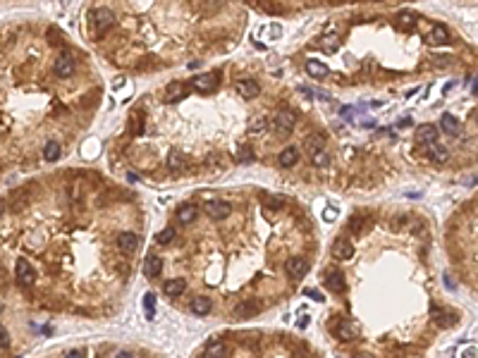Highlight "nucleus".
I'll return each mask as SVG.
<instances>
[{
  "mask_svg": "<svg viewBox=\"0 0 478 358\" xmlns=\"http://www.w3.org/2000/svg\"><path fill=\"white\" fill-rule=\"evenodd\" d=\"M294 125H297V117H294V112H290V110H280V112L273 117V129L280 134V136H290Z\"/></svg>",
  "mask_w": 478,
  "mask_h": 358,
  "instance_id": "1",
  "label": "nucleus"
},
{
  "mask_svg": "<svg viewBox=\"0 0 478 358\" xmlns=\"http://www.w3.org/2000/svg\"><path fill=\"white\" fill-rule=\"evenodd\" d=\"M91 24H94V32L103 34L115 24V15H113L110 10H105V8H98V10L91 12Z\"/></svg>",
  "mask_w": 478,
  "mask_h": 358,
  "instance_id": "2",
  "label": "nucleus"
},
{
  "mask_svg": "<svg viewBox=\"0 0 478 358\" xmlns=\"http://www.w3.org/2000/svg\"><path fill=\"white\" fill-rule=\"evenodd\" d=\"M53 72H55V77H60V79L72 77L74 74V57L70 53H60L53 65Z\"/></svg>",
  "mask_w": 478,
  "mask_h": 358,
  "instance_id": "3",
  "label": "nucleus"
},
{
  "mask_svg": "<svg viewBox=\"0 0 478 358\" xmlns=\"http://www.w3.org/2000/svg\"><path fill=\"white\" fill-rule=\"evenodd\" d=\"M204 211H206V215H208L211 220H218V222H220V220H225V218H230V215H232V205H230V203H225V201H208Z\"/></svg>",
  "mask_w": 478,
  "mask_h": 358,
  "instance_id": "4",
  "label": "nucleus"
},
{
  "mask_svg": "<svg viewBox=\"0 0 478 358\" xmlns=\"http://www.w3.org/2000/svg\"><path fill=\"white\" fill-rule=\"evenodd\" d=\"M259 311H261V306L256 299H244V301H239V304L235 306V318H239V320L254 318Z\"/></svg>",
  "mask_w": 478,
  "mask_h": 358,
  "instance_id": "5",
  "label": "nucleus"
},
{
  "mask_svg": "<svg viewBox=\"0 0 478 358\" xmlns=\"http://www.w3.org/2000/svg\"><path fill=\"white\" fill-rule=\"evenodd\" d=\"M285 273L290 275L292 280H301L308 273V260H304V258H290L285 263Z\"/></svg>",
  "mask_w": 478,
  "mask_h": 358,
  "instance_id": "6",
  "label": "nucleus"
},
{
  "mask_svg": "<svg viewBox=\"0 0 478 358\" xmlns=\"http://www.w3.org/2000/svg\"><path fill=\"white\" fill-rule=\"evenodd\" d=\"M191 88H196V91H215V88H218V74H215V72H208V74L194 77L191 79Z\"/></svg>",
  "mask_w": 478,
  "mask_h": 358,
  "instance_id": "7",
  "label": "nucleus"
},
{
  "mask_svg": "<svg viewBox=\"0 0 478 358\" xmlns=\"http://www.w3.org/2000/svg\"><path fill=\"white\" fill-rule=\"evenodd\" d=\"M438 134H440V129L435 125H421L418 129H416V143L428 146V143H433V141H438Z\"/></svg>",
  "mask_w": 478,
  "mask_h": 358,
  "instance_id": "8",
  "label": "nucleus"
},
{
  "mask_svg": "<svg viewBox=\"0 0 478 358\" xmlns=\"http://www.w3.org/2000/svg\"><path fill=\"white\" fill-rule=\"evenodd\" d=\"M237 91H239L242 98L251 101V98H256V96L261 94V86H259V81H254V79H239V81H237Z\"/></svg>",
  "mask_w": 478,
  "mask_h": 358,
  "instance_id": "9",
  "label": "nucleus"
},
{
  "mask_svg": "<svg viewBox=\"0 0 478 358\" xmlns=\"http://www.w3.org/2000/svg\"><path fill=\"white\" fill-rule=\"evenodd\" d=\"M325 287H328L332 294H342V291L347 289L345 275L340 273V270H330V273L325 275Z\"/></svg>",
  "mask_w": 478,
  "mask_h": 358,
  "instance_id": "10",
  "label": "nucleus"
},
{
  "mask_svg": "<svg viewBox=\"0 0 478 358\" xmlns=\"http://www.w3.org/2000/svg\"><path fill=\"white\" fill-rule=\"evenodd\" d=\"M118 246H120V251L122 253H127V256H132L134 251L139 249V236L134 232H125V234H120L118 236Z\"/></svg>",
  "mask_w": 478,
  "mask_h": 358,
  "instance_id": "11",
  "label": "nucleus"
},
{
  "mask_svg": "<svg viewBox=\"0 0 478 358\" xmlns=\"http://www.w3.org/2000/svg\"><path fill=\"white\" fill-rule=\"evenodd\" d=\"M332 256H335L337 260H349V258L354 256V244L347 242V239H335V244H332Z\"/></svg>",
  "mask_w": 478,
  "mask_h": 358,
  "instance_id": "12",
  "label": "nucleus"
},
{
  "mask_svg": "<svg viewBox=\"0 0 478 358\" xmlns=\"http://www.w3.org/2000/svg\"><path fill=\"white\" fill-rule=\"evenodd\" d=\"M160 273H163V258L149 256L146 260H144V277H149V280H156Z\"/></svg>",
  "mask_w": 478,
  "mask_h": 358,
  "instance_id": "13",
  "label": "nucleus"
},
{
  "mask_svg": "<svg viewBox=\"0 0 478 358\" xmlns=\"http://www.w3.org/2000/svg\"><path fill=\"white\" fill-rule=\"evenodd\" d=\"M440 127H442V132L449 134V136H459V134H462L459 120H457L455 115H449V112H445V115L440 117Z\"/></svg>",
  "mask_w": 478,
  "mask_h": 358,
  "instance_id": "14",
  "label": "nucleus"
},
{
  "mask_svg": "<svg viewBox=\"0 0 478 358\" xmlns=\"http://www.w3.org/2000/svg\"><path fill=\"white\" fill-rule=\"evenodd\" d=\"M299 148L297 146H287V148H283V153L277 156V165L280 167H292V165H297L299 163Z\"/></svg>",
  "mask_w": 478,
  "mask_h": 358,
  "instance_id": "15",
  "label": "nucleus"
},
{
  "mask_svg": "<svg viewBox=\"0 0 478 358\" xmlns=\"http://www.w3.org/2000/svg\"><path fill=\"white\" fill-rule=\"evenodd\" d=\"M211 311H213V301L208 296H196L191 301V313L194 315H208Z\"/></svg>",
  "mask_w": 478,
  "mask_h": 358,
  "instance_id": "16",
  "label": "nucleus"
},
{
  "mask_svg": "<svg viewBox=\"0 0 478 358\" xmlns=\"http://www.w3.org/2000/svg\"><path fill=\"white\" fill-rule=\"evenodd\" d=\"M428 41H431V46H445L447 41H449V32H447L442 24H435L431 29V36H428Z\"/></svg>",
  "mask_w": 478,
  "mask_h": 358,
  "instance_id": "17",
  "label": "nucleus"
},
{
  "mask_svg": "<svg viewBox=\"0 0 478 358\" xmlns=\"http://www.w3.org/2000/svg\"><path fill=\"white\" fill-rule=\"evenodd\" d=\"M17 280L22 282V284H26V287L34 284V270L26 260H17Z\"/></svg>",
  "mask_w": 478,
  "mask_h": 358,
  "instance_id": "18",
  "label": "nucleus"
},
{
  "mask_svg": "<svg viewBox=\"0 0 478 358\" xmlns=\"http://www.w3.org/2000/svg\"><path fill=\"white\" fill-rule=\"evenodd\" d=\"M187 289V282L182 280V277H175V280H167L165 282V287H163V291L167 296H182V291Z\"/></svg>",
  "mask_w": 478,
  "mask_h": 358,
  "instance_id": "19",
  "label": "nucleus"
},
{
  "mask_svg": "<svg viewBox=\"0 0 478 358\" xmlns=\"http://www.w3.org/2000/svg\"><path fill=\"white\" fill-rule=\"evenodd\" d=\"M395 24H397L400 29H411L416 24V15L411 10H402V12H397V17H395Z\"/></svg>",
  "mask_w": 478,
  "mask_h": 358,
  "instance_id": "20",
  "label": "nucleus"
},
{
  "mask_svg": "<svg viewBox=\"0 0 478 358\" xmlns=\"http://www.w3.org/2000/svg\"><path fill=\"white\" fill-rule=\"evenodd\" d=\"M428 156H431V160H435V163H445L447 160V146H442V143H438V141H433V143H428Z\"/></svg>",
  "mask_w": 478,
  "mask_h": 358,
  "instance_id": "21",
  "label": "nucleus"
},
{
  "mask_svg": "<svg viewBox=\"0 0 478 358\" xmlns=\"http://www.w3.org/2000/svg\"><path fill=\"white\" fill-rule=\"evenodd\" d=\"M335 335L340 337L342 342H352L354 337H356V327H354L352 322H347V320H345V322H340V325H337Z\"/></svg>",
  "mask_w": 478,
  "mask_h": 358,
  "instance_id": "22",
  "label": "nucleus"
},
{
  "mask_svg": "<svg viewBox=\"0 0 478 358\" xmlns=\"http://www.w3.org/2000/svg\"><path fill=\"white\" fill-rule=\"evenodd\" d=\"M196 215H199V208H196V205H191V203H187V205H182L180 211H177V220H180V222H184V225H189V222H194Z\"/></svg>",
  "mask_w": 478,
  "mask_h": 358,
  "instance_id": "23",
  "label": "nucleus"
},
{
  "mask_svg": "<svg viewBox=\"0 0 478 358\" xmlns=\"http://www.w3.org/2000/svg\"><path fill=\"white\" fill-rule=\"evenodd\" d=\"M306 70H308V74H311V77H314V79H325V77H328V67H325V65H323V63H318V60H308V63H306Z\"/></svg>",
  "mask_w": 478,
  "mask_h": 358,
  "instance_id": "24",
  "label": "nucleus"
},
{
  "mask_svg": "<svg viewBox=\"0 0 478 358\" xmlns=\"http://www.w3.org/2000/svg\"><path fill=\"white\" fill-rule=\"evenodd\" d=\"M43 158H46L48 163H55V160L60 158V143H55V141H48L46 148H43Z\"/></svg>",
  "mask_w": 478,
  "mask_h": 358,
  "instance_id": "25",
  "label": "nucleus"
},
{
  "mask_svg": "<svg viewBox=\"0 0 478 358\" xmlns=\"http://www.w3.org/2000/svg\"><path fill=\"white\" fill-rule=\"evenodd\" d=\"M184 96V86L182 84H170L167 86V91H165V103H175L177 98H182Z\"/></svg>",
  "mask_w": 478,
  "mask_h": 358,
  "instance_id": "26",
  "label": "nucleus"
},
{
  "mask_svg": "<svg viewBox=\"0 0 478 358\" xmlns=\"http://www.w3.org/2000/svg\"><path fill=\"white\" fill-rule=\"evenodd\" d=\"M228 353V346L222 342H211L208 346H206V356L208 358H215V356H225Z\"/></svg>",
  "mask_w": 478,
  "mask_h": 358,
  "instance_id": "27",
  "label": "nucleus"
},
{
  "mask_svg": "<svg viewBox=\"0 0 478 358\" xmlns=\"http://www.w3.org/2000/svg\"><path fill=\"white\" fill-rule=\"evenodd\" d=\"M304 143H306V148H308L311 153H314V151H321V148H325V139H323L321 134H318V136H316V134H311V136H308Z\"/></svg>",
  "mask_w": 478,
  "mask_h": 358,
  "instance_id": "28",
  "label": "nucleus"
},
{
  "mask_svg": "<svg viewBox=\"0 0 478 358\" xmlns=\"http://www.w3.org/2000/svg\"><path fill=\"white\" fill-rule=\"evenodd\" d=\"M311 163H314L316 167H328L330 158H328V153L321 148V151H314V153H311Z\"/></svg>",
  "mask_w": 478,
  "mask_h": 358,
  "instance_id": "29",
  "label": "nucleus"
},
{
  "mask_svg": "<svg viewBox=\"0 0 478 358\" xmlns=\"http://www.w3.org/2000/svg\"><path fill=\"white\" fill-rule=\"evenodd\" d=\"M237 160H239V163H251V160H254V151H251V146H239L237 148Z\"/></svg>",
  "mask_w": 478,
  "mask_h": 358,
  "instance_id": "30",
  "label": "nucleus"
},
{
  "mask_svg": "<svg viewBox=\"0 0 478 358\" xmlns=\"http://www.w3.org/2000/svg\"><path fill=\"white\" fill-rule=\"evenodd\" d=\"M175 236H177L175 227H165L163 232L158 234V244H170V242H175Z\"/></svg>",
  "mask_w": 478,
  "mask_h": 358,
  "instance_id": "31",
  "label": "nucleus"
},
{
  "mask_svg": "<svg viewBox=\"0 0 478 358\" xmlns=\"http://www.w3.org/2000/svg\"><path fill=\"white\" fill-rule=\"evenodd\" d=\"M144 306H146V315H149V320H153V311H156V296L146 294V296H144Z\"/></svg>",
  "mask_w": 478,
  "mask_h": 358,
  "instance_id": "32",
  "label": "nucleus"
},
{
  "mask_svg": "<svg viewBox=\"0 0 478 358\" xmlns=\"http://www.w3.org/2000/svg\"><path fill=\"white\" fill-rule=\"evenodd\" d=\"M266 125H268V122H266V117H259V120H256V122L251 125L249 132H251V134H261V132H266Z\"/></svg>",
  "mask_w": 478,
  "mask_h": 358,
  "instance_id": "33",
  "label": "nucleus"
},
{
  "mask_svg": "<svg viewBox=\"0 0 478 358\" xmlns=\"http://www.w3.org/2000/svg\"><path fill=\"white\" fill-rule=\"evenodd\" d=\"M10 346V332L0 325V349H8Z\"/></svg>",
  "mask_w": 478,
  "mask_h": 358,
  "instance_id": "34",
  "label": "nucleus"
},
{
  "mask_svg": "<svg viewBox=\"0 0 478 358\" xmlns=\"http://www.w3.org/2000/svg\"><path fill=\"white\" fill-rule=\"evenodd\" d=\"M170 167H173V170H180V167H182V165H180V153H177V151H173V153H170Z\"/></svg>",
  "mask_w": 478,
  "mask_h": 358,
  "instance_id": "35",
  "label": "nucleus"
},
{
  "mask_svg": "<svg viewBox=\"0 0 478 358\" xmlns=\"http://www.w3.org/2000/svg\"><path fill=\"white\" fill-rule=\"evenodd\" d=\"M363 222H366L363 218H352V225H349V229H352V232H361V225H363Z\"/></svg>",
  "mask_w": 478,
  "mask_h": 358,
  "instance_id": "36",
  "label": "nucleus"
},
{
  "mask_svg": "<svg viewBox=\"0 0 478 358\" xmlns=\"http://www.w3.org/2000/svg\"><path fill=\"white\" fill-rule=\"evenodd\" d=\"M266 203L270 208H280L283 205V198H275V196H266Z\"/></svg>",
  "mask_w": 478,
  "mask_h": 358,
  "instance_id": "37",
  "label": "nucleus"
},
{
  "mask_svg": "<svg viewBox=\"0 0 478 358\" xmlns=\"http://www.w3.org/2000/svg\"><path fill=\"white\" fill-rule=\"evenodd\" d=\"M306 296H311V299H316V301H325L321 291H314V289H306Z\"/></svg>",
  "mask_w": 478,
  "mask_h": 358,
  "instance_id": "38",
  "label": "nucleus"
},
{
  "mask_svg": "<svg viewBox=\"0 0 478 358\" xmlns=\"http://www.w3.org/2000/svg\"><path fill=\"white\" fill-rule=\"evenodd\" d=\"M323 218H325V220H335V218H337V211H332V208H325Z\"/></svg>",
  "mask_w": 478,
  "mask_h": 358,
  "instance_id": "39",
  "label": "nucleus"
},
{
  "mask_svg": "<svg viewBox=\"0 0 478 358\" xmlns=\"http://www.w3.org/2000/svg\"><path fill=\"white\" fill-rule=\"evenodd\" d=\"M67 356H70V358H81V356H87V353H84L81 349H74V351H70Z\"/></svg>",
  "mask_w": 478,
  "mask_h": 358,
  "instance_id": "40",
  "label": "nucleus"
}]
</instances>
